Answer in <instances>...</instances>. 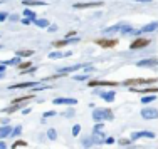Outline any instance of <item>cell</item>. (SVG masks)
<instances>
[{"label": "cell", "mask_w": 158, "mask_h": 149, "mask_svg": "<svg viewBox=\"0 0 158 149\" xmlns=\"http://www.w3.org/2000/svg\"><path fill=\"white\" fill-rule=\"evenodd\" d=\"M69 55H71V52H51L49 57L51 59H61V57H69Z\"/></svg>", "instance_id": "cb8c5ba5"}, {"label": "cell", "mask_w": 158, "mask_h": 149, "mask_svg": "<svg viewBox=\"0 0 158 149\" xmlns=\"http://www.w3.org/2000/svg\"><path fill=\"white\" fill-rule=\"evenodd\" d=\"M79 132H81V126H79V124H74V126H72V136H74V137H77V136H79Z\"/></svg>", "instance_id": "4dcf8cb0"}, {"label": "cell", "mask_w": 158, "mask_h": 149, "mask_svg": "<svg viewBox=\"0 0 158 149\" xmlns=\"http://www.w3.org/2000/svg\"><path fill=\"white\" fill-rule=\"evenodd\" d=\"M119 30H121V24H118V25H113V27L104 29V34H106V35H111V34H116V32H119Z\"/></svg>", "instance_id": "7402d4cb"}, {"label": "cell", "mask_w": 158, "mask_h": 149, "mask_svg": "<svg viewBox=\"0 0 158 149\" xmlns=\"http://www.w3.org/2000/svg\"><path fill=\"white\" fill-rule=\"evenodd\" d=\"M131 2H153V0H131Z\"/></svg>", "instance_id": "7dc6e473"}, {"label": "cell", "mask_w": 158, "mask_h": 149, "mask_svg": "<svg viewBox=\"0 0 158 149\" xmlns=\"http://www.w3.org/2000/svg\"><path fill=\"white\" fill-rule=\"evenodd\" d=\"M24 17H29V19L34 20V19H35V12H32L30 8H25V10H24Z\"/></svg>", "instance_id": "f1b7e54d"}, {"label": "cell", "mask_w": 158, "mask_h": 149, "mask_svg": "<svg viewBox=\"0 0 158 149\" xmlns=\"http://www.w3.org/2000/svg\"><path fill=\"white\" fill-rule=\"evenodd\" d=\"M4 64H5V65H19V64H20V57L17 55L15 59H10V61H5Z\"/></svg>", "instance_id": "484cf974"}, {"label": "cell", "mask_w": 158, "mask_h": 149, "mask_svg": "<svg viewBox=\"0 0 158 149\" xmlns=\"http://www.w3.org/2000/svg\"><path fill=\"white\" fill-rule=\"evenodd\" d=\"M47 30H49V32H55L57 27H55V25H51V27H47Z\"/></svg>", "instance_id": "b9f144b4"}, {"label": "cell", "mask_w": 158, "mask_h": 149, "mask_svg": "<svg viewBox=\"0 0 158 149\" xmlns=\"http://www.w3.org/2000/svg\"><path fill=\"white\" fill-rule=\"evenodd\" d=\"M32 22H34L37 27H41V29H47L49 25H51V24H49V20H46V19H34Z\"/></svg>", "instance_id": "e0dca14e"}, {"label": "cell", "mask_w": 158, "mask_h": 149, "mask_svg": "<svg viewBox=\"0 0 158 149\" xmlns=\"http://www.w3.org/2000/svg\"><path fill=\"white\" fill-rule=\"evenodd\" d=\"M22 134V126H15L14 131L10 132V136H14V137H17V136H20Z\"/></svg>", "instance_id": "83f0119b"}, {"label": "cell", "mask_w": 158, "mask_h": 149, "mask_svg": "<svg viewBox=\"0 0 158 149\" xmlns=\"http://www.w3.org/2000/svg\"><path fill=\"white\" fill-rule=\"evenodd\" d=\"M0 149H7V144L4 141H0Z\"/></svg>", "instance_id": "ee69618b"}, {"label": "cell", "mask_w": 158, "mask_h": 149, "mask_svg": "<svg viewBox=\"0 0 158 149\" xmlns=\"http://www.w3.org/2000/svg\"><path fill=\"white\" fill-rule=\"evenodd\" d=\"M94 7H103V2H99V0H84V2L74 3V8H79V10H83V8H94Z\"/></svg>", "instance_id": "3957f363"}, {"label": "cell", "mask_w": 158, "mask_h": 149, "mask_svg": "<svg viewBox=\"0 0 158 149\" xmlns=\"http://www.w3.org/2000/svg\"><path fill=\"white\" fill-rule=\"evenodd\" d=\"M158 79L155 77H150V79H128V81H124V86H128V87H135V86H151V84H155Z\"/></svg>", "instance_id": "7a4b0ae2"}, {"label": "cell", "mask_w": 158, "mask_h": 149, "mask_svg": "<svg viewBox=\"0 0 158 149\" xmlns=\"http://www.w3.org/2000/svg\"><path fill=\"white\" fill-rule=\"evenodd\" d=\"M30 65H32L30 62H20V64H19V69H20V70H25V69H29Z\"/></svg>", "instance_id": "836d02e7"}, {"label": "cell", "mask_w": 158, "mask_h": 149, "mask_svg": "<svg viewBox=\"0 0 158 149\" xmlns=\"http://www.w3.org/2000/svg\"><path fill=\"white\" fill-rule=\"evenodd\" d=\"M10 132H12V127H10V126H4V127H0V139H4V137L10 136Z\"/></svg>", "instance_id": "603a6c76"}, {"label": "cell", "mask_w": 158, "mask_h": 149, "mask_svg": "<svg viewBox=\"0 0 158 149\" xmlns=\"http://www.w3.org/2000/svg\"><path fill=\"white\" fill-rule=\"evenodd\" d=\"M99 95H101L106 102H113V101H114V97H116L114 92H99Z\"/></svg>", "instance_id": "44dd1931"}, {"label": "cell", "mask_w": 158, "mask_h": 149, "mask_svg": "<svg viewBox=\"0 0 158 149\" xmlns=\"http://www.w3.org/2000/svg\"><path fill=\"white\" fill-rule=\"evenodd\" d=\"M93 121L96 122L113 121V111L111 109H94L93 111Z\"/></svg>", "instance_id": "6da1fadb"}, {"label": "cell", "mask_w": 158, "mask_h": 149, "mask_svg": "<svg viewBox=\"0 0 158 149\" xmlns=\"http://www.w3.org/2000/svg\"><path fill=\"white\" fill-rule=\"evenodd\" d=\"M24 7H30V5H46V2L42 0H22Z\"/></svg>", "instance_id": "ffe728a7"}, {"label": "cell", "mask_w": 158, "mask_h": 149, "mask_svg": "<svg viewBox=\"0 0 158 149\" xmlns=\"http://www.w3.org/2000/svg\"><path fill=\"white\" fill-rule=\"evenodd\" d=\"M106 142H108V144H113V142H114V139H113V137H106Z\"/></svg>", "instance_id": "bcb514c9"}, {"label": "cell", "mask_w": 158, "mask_h": 149, "mask_svg": "<svg viewBox=\"0 0 158 149\" xmlns=\"http://www.w3.org/2000/svg\"><path fill=\"white\" fill-rule=\"evenodd\" d=\"M79 2H84V0H79Z\"/></svg>", "instance_id": "681fc988"}, {"label": "cell", "mask_w": 158, "mask_h": 149, "mask_svg": "<svg viewBox=\"0 0 158 149\" xmlns=\"http://www.w3.org/2000/svg\"><path fill=\"white\" fill-rule=\"evenodd\" d=\"M10 20H12V22H17V20H19V17H17V15H10Z\"/></svg>", "instance_id": "f6af8a7d"}, {"label": "cell", "mask_w": 158, "mask_h": 149, "mask_svg": "<svg viewBox=\"0 0 158 149\" xmlns=\"http://www.w3.org/2000/svg\"><path fill=\"white\" fill-rule=\"evenodd\" d=\"M88 84L91 87H98V86H111V87H114V86H118V82L114 81H89Z\"/></svg>", "instance_id": "7c38bea8"}, {"label": "cell", "mask_w": 158, "mask_h": 149, "mask_svg": "<svg viewBox=\"0 0 158 149\" xmlns=\"http://www.w3.org/2000/svg\"><path fill=\"white\" fill-rule=\"evenodd\" d=\"M96 44L99 45V47L111 49V47H116V45H118V40H116V39H98Z\"/></svg>", "instance_id": "8992f818"}, {"label": "cell", "mask_w": 158, "mask_h": 149, "mask_svg": "<svg viewBox=\"0 0 158 149\" xmlns=\"http://www.w3.org/2000/svg\"><path fill=\"white\" fill-rule=\"evenodd\" d=\"M54 104H66V106H76L77 101L76 99H69V97H61V99H55Z\"/></svg>", "instance_id": "2e32d148"}, {"label": "cell", "mask_w": 158, "mask_h": 149, "mask_svg": "<svg viewBox=\"0 0 158 149\" xmlns=\"http://www.w3.org/2000/svg\"><path fill=\"white\" fill-rule=\"evenodd\" d=\"M8 15H7V12H0V22H4L5 19H7Z\"/></svg>", "instance_id": "ab89813d"}, {"label": "cell", "mask_w": 158, "mask_h": 149, "mask_svg": "<svg viewBox=\"0 0 158 149\" xmlns=\"http://www.w3.org/2000/svg\"><path fill=\"white\" fill-rule=\"evenodd\" d=\"M30 22H32V19H29V17H24V19H22V24H24V25H29Z\"/></svg>", "instance_id": "f35d334b"}, {"label": "cell", "mask_w": 158, "mask_h": 149, "mask_svg": "<svg viewBox=\"0 0 158 149\" xmlns=\"http://www.w3.org/2000/svg\"><path fill=\"white\" fill-rule=\"evenodd\" d=\"M140 137H150L153 139L155 137V132H151V131H138V132H131V141H136Z\"/></svg>", "instance_id": "ba28073f"}, {"label": "cell", "mask_w": 158, "mask_h": 149, "mask_svg": "<svg viewBox=\"0 0 158 149\" xmlns=\"http://www.w3.org/2000/svg\"><path fill=\"white\" fill-rule=\"evenodd\" d=\"M150 39H145V37H138V39H135V40L131 42L130 49L131 50H136V49H143L146 47V45H150Z\"/></svg>", "instance_id": "277c9868"}, {"label": "cell", "mask_w": 158, "mask_h": 149, "mask_svg": "<svg viewBox=\"0 0 158 149\" xmlns=\"http://www.w3.org/2000/svg\"><path fill=\"white\" fill-rule=\"evenodd\" d=\"M83 144H84V148H89V146H93V141H91V136H89V137H84V139H83Z\"/></svg>", "instance_id": "e575fe53"}, {"label": "cell", "mask_w": 158, "mask_h": 149, "mask_svg": "<svg viewBox=\"0 0 158 149\" xmlns=\"http://www.w3.org/2000/svg\"><path fill=\"white\" fill-rule=\"evenodd\" d=\"M32 54H34V50H19V52H17L19 57H30Z\"/></svg>", "instance_id": "4316f807"}, {"label": "cell", "mask_w": 158, "mask_h": 149, "mask_svg": "<svg viewBox=\"0 0 158 149\" xmlns=\"http://www.w3.org/2000/svg\"><path fill=\"white\" fill-rule=\"evenodd\" d=\"M131 92H140V94H148V92H158V87H146V89H135L133 87V91Z\"/></svg>", "instance_id": "d6986e66"}, {"label": "cell", "mask_w": 158, "mask_h": 149, "mask_svg": "<svg viewBox=\"0 0 158 149\" xmlns=\"http://www.w3.org/2000/svg\"><path fill=\"white\" fill-rule=\"evenodd\" d=\"M138 67H155V65H158V59H155V57H151V59H143V61H140L136 64Z\"/></svg>", "instance_id": "8fae6325"}, {"label": "cell", "mask_w": 158, "mask_h": 149, "mask_svg": "<svg viewBox=\"0 0 158 149\" xmlns=\"http://www.w3.org/2000/svg\"><path fill=\"white\" fill-rule=\"evenodd\" d=\"M72 79H74V81H88V79H89V77H88V75H74V77H72Z\"/></svg>", "instance_id": "d590c367"}, {"label": "cell", "mask_w": 158, "mask_h": 149, "mask_svg": "<svg viewBox=\"0 0 158 149\" xmlns=\"http://www.w3.org/2000/svg\"><path fill=\"white\" fill-rule=\"evenodd\" d=\"M157 29H158V22H151V24H148V25H145V27L141 29V32H146V34H148V32H155Z\"/></svg>", "instance_id": "ac0fdd59"}, {"label": "cell", "mask_w": 158, "mask_h": 149, "mask_svg": "<svg viewBox=\"0 0 158 149\" xmlns=\"http://www.w3.org/2000/svg\"><path fill=\"white\" fill-rule=\"evenodd\" d=\"M35 86H39V82H19V84H12V86H10V91H12V89H34Z\"/></svg>", "instance_id": "9c48e42d"}, {"label": "cell", "mask_w": 158, "mask_h": 149, "mask_svg": "<svg viewBox=\"0 0 158 149\" xmlns=\"http://www.w3.org/2000/svg\"><path fill=\"white\" fill-rule=\"evenodd\" d=\"M5 67H7V65H5L4 62H0V72H4V70H5Z\"/></svg>", "instance_id": "7bdbcfd3"}, {"label": "cell", "mask_w": 158, "mask_h": 149, "mask_svg": "<svg viewBox=\"0 0 158 149\" xmlns=\"http://www.w3.org/2000/svg\"><path fill=\"white\" fill-rule=\"evenodd\" d=\"M72 42H79V39H77V37H74V39H62V40H55L52 45H54V47H64V45L72 44Z\"/></svg>", "instance_id": "5bb4252c"}, {"label": "cell", "mask_w": 158, "mask_h": 149, "mask_svg": "<svg viewBox=\"0 0 158 149\" xmlns=\"http://www.w3.org/2000/svg\"><path fill=\"white\" fill-rule=\"evenodd\" d=\"M91 141H93V144H103V142H106V134H103L101 131H93Z\"/></svg>", "instance_id": "52a82bcc"}, {"label": "cell", "mask_w": 158, "mask_h": 149, "mask_svg": "<svg viewBox=\"0 0 158 149\" xmlns=\"http://www.w3.org/2000/svg\"><path fill=\"white\" fill-rule=\"evenodd\" d=\"M2 77H4V72H0V79H2Z\"/></svg>", "instance_id": "c3c4849f"}, {"label": "cell", "mask_w": 158, "mask_h": 149, "mask_svg": "<svg viewBox=\"0 0 158 149\" xmlns=\"http://www.w3.org/2000/svg\"><path fill=\"white\" fill-rule=\"evenodd\" d=\"M30 99H34V94L30 92V94H25V95H20V97H15L14 101H12V104H24V102L30 101Z\"/></svg>", "instance_id": "9a60e30c"}, {"label": "cell", "mask_w": 158, "mask_h": 149, "mask_svg": "<svg viewBox=\"0 0 158 149\" xmlns=\"http://www.w3.org/2000/svg\"><path fill=\"white\" fill-rule=\"evenodd\" d=\"M86 65L84 64H74V65H69V67H61L59 69V74H69V72H76V70H81Z\"/></svg>", "instance_id": "30bf717a"}, {"label": "cell", "mask_w": 158, "mask_h": 149, "mask_svg": "<svg viewBox=\"0 0 158 149\" xmlns=\"http://www.w3.org/2000/svg\"><path fill=\"white\" fill-rule=\"evenodd\" d=\"M55 116V111H47V112H44V117H54Z\"/></svg>", "instance_id": "8d00e7d4"}, {"label": "cell", "mask_w": 158, "mask_h": 149, "mask_svg": "<svg viewBox=\"0 0 158 149\" xmlns=\"http://www.w3.org/2000/svg\"><path fill=\"white\" fill-rule=\"evenodd\" d=\"M155 99H157V95H146L145 94L143 97H141V102H143V104H150V102H155Z\"/></svg>", "instance_id": "d4e9b609"}, {"label": "cell", "mask_w": 158, "mask_h": 149, "mask_svg": "<svg viewBox=\"0 0 158 149\" xmlns=\"http://www.w3.org/2000/svg\"><path fill=\"white\" fill-rule=\"evenodd\" d=\"M141 117L146 119V121L158 119V109H155V107H145L143 111H141Z\"/></svg>", "instance_id": "5b68a950"}, {"label": "cell", "mask_w": 158, "mask_h": 149, "mask_svg": "<svg viewBox=\"0 0 158 149\" xmlns=\"http://www.w3.org/2000/svg\"><path fill=\"white\" fill-rule=\"evenodd\" d=\"M22 146H27V142L25 141H15L12 144V149H17V148H22Z\"/></svg>", "instance_id": "d6a6232c"}, {"label": "cell", "mask_w": 158, "mask_h": 149, "mask_svg": "<svg viewBox=\"0 0 158 149\" xmlns=\"http://www.w3.org/2000/svg\"><path fill=\"white\" fill-rule=\"evenodd\" d=\"M123 35H138L141 30H136V29H133V25H121V30H119Z\"/></svg>", "instance_id": "4fadbf2b"}, {"label": "cell", "mask_w": 158, "mask_h": 149, "mask_svg": "<svg viewBox=\"0 0 158 149\" xmlns=\"http://www.w3.org/2000/svg\"><path fill=\"white\" fill-rule=\"evenodd\" d=\"M64 116H66V117H72V116H74V109L71 107L67 112H64Z\"/></svg>", "instance_id": "74e56055"}, {"label": "cell", "mask_w": 158, "mask_h": 149, "mask_svg": "<svg viewBox=\"0 0 158 149\" xmlns=\"http://www.w3.org/2000/svg\"><path fill=\"white\" fill-rule=\"evenodd\" d=\"M17 109H20V104H12V107H7V109H5V112L10 114V112H15Z\"/></svg>", "instance_id": "1f68e13d"}, {"label": "cell", "mask_w": 158, "mask_h": 149, "mask_svg": "<svg viewBox=\"0 0 158 149\" xmlns=\"http://www.w3.org/2000/svg\"><path fill=\"white\" fill-rule=\"evenodd\" d=\"M47 137H49V139H52V141L57 139V132H55V129H49V131H47Z\"/></svg>", "instance_id": "f546056e"}, {"label": "cell", "mask_w": 158, "mask_h": 149, "mask_svg": "<svg viewBox=\"0 0 158 149\" xmlns=\"http://www.w3.org/2000/svg\"><path fill=\"white\" fill-rule=\"evenodd\" d=\"M101 129H103V122H98L96 126H94V129H93V131H101Z\"/></svg>", "instance_id": "60d3db41"}]
</instances>
